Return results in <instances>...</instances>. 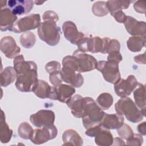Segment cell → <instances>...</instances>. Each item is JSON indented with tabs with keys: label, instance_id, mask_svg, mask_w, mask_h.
Returning a JSON list of instances; mask_svg holds the SVG:
<instances>
[{
	"label": "cell",
	"instance_id": "6da1fadb",
	"mask_svg": "<svg viewBox=\"0 0 146 146\" xmlns=\"http://www.w3.org/2000/svg\"><path fill=\"white\" fill-rule=\"evenodd\" d=\"M13 64L17 75L15 83L17 89L23 92H33L38 83L36 63L26 61L22 55H19L14 58Z\"/></svg>",
	"mask_w": 146,
	"mask_h": 146
},
{
	"label": "cell",
	"instance_id": "7a4b0ae2",
	"mask_svg": "<svg viewBox=\"0 0 146 146\" xmlns=\"http://www.w3.org/2000/svg\"><path fill=\"white\" fill-rule=\"evenodd\" d=\"M61 74L63 80L74 87L79 88L84 83V78L79 72L77 59L73 55H67L63 58Z\"/></svg>",
	"mask_w": 146,
	"mask_h": 146
},
{
	"label": "cell",
	"instance_id": "3957f363",
	"mask_svg": "<svg viewBox=\"0 0 146 146\" xmlns=\"http://www.w3.org/2000/svg\"><path fill=\"white\" fill-rule=\"evenodd\" d=\"M115 108L117 114L124 115L128 121L133 123L140 122L145 115V110L139 108L132 100L127 96L121 98L115 103Z\"/></svg>",
	"mask_w": 146,
	"mask_h": 146
},
{
	"label": "cell",
	"instance_id": "277c9868",
	"mask_svg": "<svg viewBox=\"0 0 146 146\" xmlns=\"http://www.w3.org/2000/svg\"><path fill=\"white\" fill-rule=\"evenodd\" d=\"M86 106L82 122L86 129L101 124L105 112L90 97H84Z\"/></svg>",
	"mask_w": 146,
	"mask_h": 146
},
{
	"label": "cell",
	"instance_id": "5b68a950",
	"mask_svg": "<svg viewBox=\"0 0 146 146\" xmlns=\"http://www.w3.org/2000/svg\"><path fill=\"white\" fill-rule=\"evenodd\" d=\"M38 34L42 41L54 46L60 40V29L54 21H44L40 22L38 28Z\"/></svg>",
	"mask_w": 146,
	"mask_h": 146
},
{
	"label": "cell",
	"instance_id": "8992f818",
	"mask_svg": "<svg viewBox=\"0 0 146 146\" xmlns=\"http://www.w3.org/2000/svg\"><path fill=\"white\" fill-rule=\"evenodd\" d=\"M96 69L102 72L107 82L115 84L121 79L119 63L112 60H100L98 62Z\"/></svg>",
	"mask_w": 146,
	"mask_h": 146
},
{
	"label": "cell",
	"instance_id": "52a82bcc",
	"mask_svg": "<svg viewBox=\"0 0 146 146\" xmlns=\"http://www.w3.org/2000/svg\"><path fill=\"white\" fill-rule=\"evenodd\" d=\"M40 23V16L39 14H31L17 20L9 31L15 33L26 32L38 28Z\"/></svg>",
	"mask_w": 146,
	"mask_h": 146
},
{
	"label": "cell",
	"instance_id": "ba28073f",
	"mask_svg": "<svg viewBox=\"0 0 146 146\" xmlns=\"http://www.w3.org/2000/svg\"><path fill=\"white\" fill-rule=\"evenodd\" d=\"M58 134V129L55 125L43 127L34 129L30 140L35 144H42L55 138Z\"/></svg>",
	"mask_w": 146,
	"mask_h": 146
},
{
	"label": "cell",
	"instance_id": "9c48e42d",
	"mask_svg": "<svg viewBox=\"0 0 146 146\" xmlns=\"http://www.w3.org/2000/svg\"><path fill=\"white\" fill-rule=\"evenodd\" d=\"M138 82L133 75H129L126 79H120L114 84V90L116 94L123 98L129 96L136 88Z\"/></svg>",
	"mask_w": 146,
	"mask_h": 146
},
{
	"label": "cell",
	"instance_id": "30bf717a",
	"mask_svg": "<svg viewBox=\"0 0 146 146\" xmlns=\"http://www.w3.org/2000/svg\"><path fill=\"white\" fill-rule=\"evenodd\" d=\"M75 92V89L73 86L61 83L52 87L49 99L66 103Z\"/></svg>",
	"mask_w": 146,
	"mask_h": 146
},
{
	"label": "cell",
	"instance_id": "8fae6325",
	"mask_svg": "<svg viewBox=\"0 0 146 146\" xmlns=\"http://www.w3.org/2000/svg\"><path fill=\"white\" fill-rule=\"evenodd\" d=\"M55 119V116L54 112L48 110H39L30 116L31 123L38 128L53 125Z\"/></svg>",
	"mask_w": 146,
	"mask_h": 146
},
{
	"label": "cell",
	"instance_id": "7c38bea8",
	"mask_svg": "<svg viewBox=\"0 0 146 146\" xmlns=\"http://www.w3.org/2000/svg\"><path fill=\"white\" fill-rule=\"evenodd\" d=\"M72 55L77 59L80 73L92 71L96 68L98 62L93 56L82 52L78 49L74 52Z\"/></svg>",
	"mask_w": 146,
	"mask_h": 146
},
{
	"label": "cell",
	"instance_id": "4fadbf2b",
	"mask_svg": "<svg viewBox=\"0 0 146 146\" xmlns=\"http://www.w3.org/2000/svg\"><path fill=\"white\" fill-rule=\"evenodd\" d=\"M0 48L5 56L9 59L15 58L21 52L20 47L17 45L15 39L11 36H6L1 39Z\"/></svg>",
	"mask_w": 146,
	"mask_h": 146
},
{
	"label": "cell",
	"instance_id": "5bb4252c",
	"mask_svg": "<svg viewBox=\"0 0 146 146\" xmlns=\"http://www.w3.org/2000/svg\"><path fill=\"white\" fill-rule=\"evenodd\" d=\"M62 30L66 39L74 44L77 45L80 40L84 36L83 33L78 31L75 23L70 21L63 23Z\"/></svg>",
	"mask_w": 146,
	"mask_h": 146
},
{
	"label": "cell",
	"instance_id": "9a60e30c",
	"mask_svg": "<svg viewBox=\"0 0 146 146\" xmlns=\"http://www.w3.org/2000/svg\"><path fill=\"white\" fill-rule=\"evenodd\" d=\"M127 32L132 36L145 37L146 23L144 21H138L131 16H127L124 23Z\"/></svg>",
	"mask_w": 146,
	"mask_h": 146
},
{
	"label": "cell",
	"instance_id": "2e32d148",
	"mask_svg": "<svg viewBox=\"0 0 146 146\" xmlns=\"http://www.w3.org/2000/svg\"><path fill=\"white\" fill-rule=\"evenodd\" d=\"M34 2L31 0H10L7 6L12 13L17 15L29 13L33 7Z\"/></svg>",
	"mask_w": 146,
	"mask_h": 146
},
{
	"label": "cell",
	"instance_id": "e0dca14e",
	"mask_svg": "<svg viewBox=\"0 0 146 146\" xmlns=\"http://www.w3.org/2000/svg\"><path fill=\"white\" fill-rule=\"evenodd\" d=\"M66 104L71 109L72 115L78 118H82L86 106L84 98L79 94L75 95L70 98Z\"/></svg>",
	"mask_w": 146,
	"mask_h": 146
},
{
	"label": "cell",
	"instance_id": "ac0fdd59",
	"mask_svg": "<svg viewBox=\"0 0 146 146\" xmlns=\"http://www.w3.org/2000/svg\"><path fill=\"white\" fill-rule=\"evenodd\" d=\"M124 121V118L122 115L105 113L100 124L103 128L107 129H117L123 125Z\"/></svg>",
	"mask_w": 146,
	"mask_h": 146
},
{
	"label": "cell",
	"instance_id": "d6986e66",
	"mask_svg": "<svg viewBox=\"0 0 146 146\" xmlns=\"http://www.w3.org/2000/svg\"><path fill=\"white\" fill-rule=\"evenodd\" d=\"M17 21V16L14 15L9 8L1 7L0 13V30L1 31L10 30Z\"/></svg>",
	"mask_w": 146,
	"mask_h": 146
},
{
	"label": "cell",
	"instance_id": "ffe728a7",
	"mask_svg": "<svg viewBox=\"0 0 146 146\" xmlns=\"http://www.w3.org/2000/svg\"><path fill=\"white\" fill-rule=\"evenodd\" d=\"M63 145L80 146L83 141L79 134L74 129H67L62 134Z\"/></svg>",
	"mask_w": 146,
	"mask_h": 146
},
{
	"label": "cell",
	"instance_id": "44dd1931",
	"mask_svg": "<svg viewBox=\"0 0 146 146\" xmlns=\"http://www.w3.org/2000/svg\"><path fill=\"white\" fill-rule=\"evenodd\" d=\"M113 136L108 129L102 128L95 136V143L99 146H110L113 143Z\"/></svg>",
	"mask_w": 146,
	"mask_h": 146
},
{
	"label": "cell",
	"instance_id": "7402d4cb",
	"mask_svg": "<svg viewBox=\"0 0 146 146\" xmlns=\"http://www.w3.org/2000/svg\"><path fill=\"white\" fill-rule=\"evenodd\" d=\"M13 130L6 122L5 115L3 110H1L0 120V140L2 143H7L11 139Z\"/></svg>",
	"mask_w": 146,
	"mask_h": 146
},
{
	"label": "cell",
	"instance_id": "603a6c76",
	"mask_svg": "<svg viewBox=\"0 0 146 146\" xmlns=\"http://www.w3.org/2000/svg\"><path fill=\"white\" fill-rule=\"evenodd\" d=\"M145 86L138 83L133 91L135 103L141 110H145Z\"/></svg>",
	"mask_w": 146,
	"mask_h": 146
},
{
	"label": "cell",
	"instance_id": "cb8c5ba5",
	"mask_svg": "<svg viewBox=\"0 0 146 146\" xmlns=\"http://www.w3.org/2000/svg\"><path fill=\"white\" fill-rule=\"evenodd\" d=\"M17 76V72L14 67H6L1 72V86L2 87L8 86L16 80Z\"/></svg>",
	"mask_w": 146,
	"mask_h": 146
},
{
	"label": "cell",
	"instance_id": "d4e9b609",
	"mask_svg": "<svg viewBox=\"0 0 146 146\" xmlns=\"http://www.w3.org/2000/svg\"><path fill=\"white\" fill-rule=\"evenodd\" d=\"M145 45V37L141 36H132L127 41V46L132 52L140 51Z\"/></svg>",
	"mask_w": 146,
	"mask_h": 146
},
{
	"label": "cell",
	"instance_id": "484cf974",
	"mask_svg": "<svg viewBox=\"0 0 146 146\" xmlns=\"http://www.w3.org/2000/svg\"><path fill=\"white\" fill-rule=\"evenodd\" d=\"M51 88L52 87L50 86L47 82L43 80L38 79V85L34 90L33 92L39 98H50Z\"/></svg>",
	"mask_w": 146,
	"mask_h": 146
},
{
	"label": "cell",
	"instance_id": "4316f807",
	"mask_svg": "<svg viewBox=\"0 0 146 146\" xmlns=\"http://www.w3.org/2000/svg\"><path fill=\"white\" fill-rule=\"evenodd\" d=\"M133 1H123V0H111L106 2V5L108 12L111 15L118 10L127 9L129 6V5Z\"/></svg>",
	"mask_w": 146,
	"mask_h": 146
},
{
	"label": "cell",
	"instance_id": "83f0119b",
	"mask_svg": "<svg viewBox=\"0 0 146 146\" xmlns=\"http://www.w3.org/2000/svg\"><path fill=\"white\" fill-rule=\"evenodd\" d=\"M97 104L103 110H108L111 107L113 99L111 94L104 92L100 94L96 99Z\"/></svg>",
	"mask_w": 146,
	"mask_h": 146
},
{
	"label": "cell",
	"instance_id": "f1b7e54d",
	"mask_svg": "<svg viewBox=\"0 0 146 146\" xmlns=\"http://www.w3.org/2000/svg\"><path fill=\"white\" fill-rule=\"evenodd\" d=\"M35 42V35L32 32H24L20 36V43L25 48H30L33 47L34 46Z\"/></svg>",
	"mask_w": 146,
	"mask_h": 146
},
{
	"label": "cell",
	"instance_id": "f546056e",
	"mask_svg": "<svg viewBox=\"0 0 146 146\" xmlns=\"http://www.w3.org/2000/svg\"><path fill=\"white\" fill-rule=\"evenodd\" d=\"M34 129L27 122L21 123L18 128L19 136L23 139H30L33 135Z\"/></svg>",
	"mask_w": 146,
	"mask_h": 146
},
{
	"label": "cell",
	"instance_id": "4dcf8cb0",
	"mask_svg": "<svg viewBox=\"0 0 146 146\" xmlns=\"http://www.w3.org/2000/svg\"><path fill=\"white\" fill-rule=\"evenodd\" d=\"M88 52L92 53L101 52L103 48L102 38L99 36L89 38L88 40Z\"/></svg>",
	"mask_w": 146,
	"mask_h": 146
},
{
	"label": "cell",
	"instance_id": "1f68e13d",
	"mask_svg": "<svg viewBox=\"0 0 146 146\" xmlns=\"http://www.w3.org/2000/svg\"><path fill=\"white\" fill-rule=\"evenodd\" d=\"M93 14L98 17H103L108 13L106 2L98 1L94 3L92 7Z\"/></svg>",
	"mask_w": 146,
	"mask_h": 146
},
{
	"label": "cell",
	"instance_id": "d6a6232c",
	"mask_svg": "<svg viewBox=\"0 0 146 146\" xmlns=\"http://www.w3.org/2000/svg\"><path fill=\"white\" fill-rule=\"evenodd\" d=\"M119 136L123 139L128 140L133 136V132L131 127L127 124H123V125L117 129Z\"/></svg>",
	"mask_w": 146,
	"mask_h": 146
},
{
	"label": "cell",
	"instance_id": "836d02e7",
	"mask_svg": "<svg viewBox=\"0 0 146 146\" xmlns=\"http://www.w3.org/2000/svg\"><path fill=\"white\" fill-rule=\"evenodd\" d=\"M49 80L54 86L61 84L63 79L61 74V70L53 72L49 74Z\"/></svg>",
	"mask_w": 146,
	"mask_h": 146
},
{
	"label": "cell",
	"instance_id": "e575fe53",
	"mask_svg": "<svg viewBox=\"0 0 146 146\" xmlns=\"http://www.w3.org/2000/svg\"><path fill=\"white\" fill-rule=\"evenodd\" d=\"M60 68V64L58 62L55 60L48 62L45 66V70L49 74L53 72L61 70Z\"/></svg>",
	"mask_w": 146,
	"mask_h": 146
},
{
	"label": "cell",
	"instance_id": "d590c367",
	"mask_svg": "<svg viewBox=\"0 0 146 146\" xmlns=\"http://www.w3.org/2000/svg\"><path fill=\"white\" fill-rule=\"evenodd\" d=\"M143 143V138L140 134H133V136L127 140V144L130 145L140 146Z\"/></svg>",
	"mask_w": 146,
	"mask_h": 146
},
{
	"label": "cell",
	"instance_id": "8d00e7d4",
	"mask_svg": "<svg viewBox=\"0 0 146 146\" xmlns=\"http://www.w3.org/2000/svg\"><path fill=\"white\" fill-rule=\"evenodd\" d=\"M42 18L44 21H52L56 22L59 20V17L56 13L51 10L45 11L42 15Z\"/></svg>",
	"mask_w": 146,
	"mask_h": 146
},
{
	"label": "cell",
	"instance_id": "74e56055",
	"mask_svg": "<svg viewBox=\"0 0 146 146\" xmlns=\"http://www.w3.org/2000/svg\"><path fill=\"white\" fill-rule=\"evenodd\" d=\"M120 48V44L119 42L116 39H111L107 49V54L112 51H119Z\"/></svg>",
	"mask_w": 146,
	"mask_h": 146
},
{
	"label": "cell",
	"instance_id": "f35d334b",
	"mask_svg": "<svg viewBox=\"0 0 146 146\" xmlns=\"http://www.w3.org/2000/svg\"><path fill=\"white\" fill-rule=\"evenodd\" d=\"M111 15L115 18V19L119 23H123L125 22L127 18V16L122 10H118L111 14Z\"/></svg>",
	"mask_w": 146,
	"mask_h": 146
},
{
	"label": "cell",
	"instance_id": "ab89813d",
	"mask_svg": "<svg viewBox=\"0 0 146 146\" xmlns=\"http://www.w3.org/2000/svg\"><path fill=\"white\" fill-rule=\"evenodd\" d=\"M145 1H136L133 4V8L135 10L141 14H145Z\"/></svg>",
	"mask_w": 146,
	"mask_h": 146
},
{
	"label": "cell",
	"instance_id": "60d3db41",
	"mask_svg": "<svg viewBox=\"0 0 146 146\" xmlns=\"http://www.w3.org/2000/svg\"><path fill=\"white\" fill-rule=\"evenodd\" d=\"M122 56L119 51H112L108 53L107 60H112L119 63L122 60Z\"/></svg>",
	"mask_w": 146,
	"mask_h": 146
},
{
	"label": "cell",
	"instance_id": "b9f144b4",
	"mask_svg": "<svg viewBox=\"0 0 146 146\" xmlns=\"http://www.w3.org/2000/svg\"><path fill=\"white\" fill-rule=\"evenodd\" d=\"M101 124H99L92 127H90L88 129H86L87 130L85 132V134L88 136L90 137H95V135L97 134V133L102 128Z\"/></svg>",
	"mask_w": 146,
	"mask_h": 146
},
{
	"label": "cell",
	"instance_id": "7bdbcfd3",
	"mask_svg": "<svg viewBox=\"0 0 146 146\" xmlns=\"http://www.w3.org/2000/svg\"><path fill=\"white\" fill-rule=\"evenodd\" d=\"M145 53L144 52L143 54H140L137 56H136L134 57V60L135 62L139 63V64H145Z\"/></svg>",
	"mask_w": 146,
	"mask_h": 146
},
{
	"label": "cell",
	"instance_id": "ee69618b",
	"mask_svg": "<svg viewBox=\"0 0 146 146\" xmlns=\"http://www.w3.org/2000/svg\"><path fill=\"white\" fill-rule=\"evenodd\" d=\"M137 129L140 134L143 135H146V122L144 121L139 124L137 125Z\"/></svg>",
	"mask_w": 146,
	"mask_h": 146
},
{
	"label": "cell",
	"instance_id": "f6af8a7d",
	"mask_svg": "<svg viewBox=\"0 0 146 146\" xmlns=\"http://www.w3.org/2000/svg\"><path fill=\"white\" fill-rule=\"evenodd\" d=\"M125 143L124 141L122 140L121 138H119V137H116L113 139V143L112 145H124Z\"/></svg>",
	"mask_w": 146,
	"mask_h": 146
},
{
	"label": "cell",
	"instance_id": "bcb514c9",
	"mask_svg": "<svg viewBox=\"0 0 146 146\" xmlns=\"http://www.w3.org/2000/svg\"><path fill=\"white\" fill-rule=\"evenodd\" d=\"M34 3L35 4H36L37 5H40L42 4H43V3H44V1H35Z\"/></svg>",
	"mask_w": 146,
	"mask_h": 146
}]
</instances>
